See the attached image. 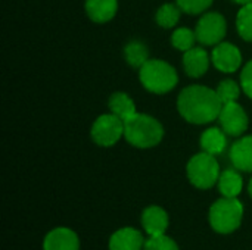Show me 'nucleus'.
<instances>
[{"label":"nucleus","mask_w":252,"mask_h":250,"mask_svg":"<svg viewBox=\"0 0 252 250\" xmlns=\"http://www.w3.org/2000/svg\"><path fill=\"white\" fill-rule=\"evenodd\" d=\"M177 108L188 122L202 125L219 118L223 103L216 90L204 85H190L179 94Z\"/></svg>","instance_id":"nucleus-1"},{"label":"nucleus","mask_w":252,"mask_h":250,"mask_svg":"<svg viewBox=\"0 0 252 250\" xmlns=\"http://www.w3.org/2000/svg\"><path fill=\"white\" fill-rule=\"evenodd\" d=\"M162 136L164 128L154 116L136 113L124 121V137L134 147H154L162 140Z\"/></svg>","instance_id":"nucleus-2"},{"label":"nucleus","mask_w":252,"mask_h":250,"mask_svg":"<svg viewBox=\"0 0 252 250\" xmlns=\"http://www.w3.org/2000/svg\"><path fill=\"white\" fill-rule=\"evenodd\" d=\"M139 78L143 87L155 94L171 91L179 81L176 69L161 59H149L140 68Z\"/></svg>","instance_id":"nucleus-3"},{"label":"nucleus","mask_w":252,"mask_h":250,"mask_svg":"<svg viewBox=\"0 0 252 250\" xmlns=\"http://www.w3.org/2000/svg\"><path fill=\"white\" fill-rule=\"evenodd\" d=\"M244 206L236 197H223L210 209V224L220 234H230L241 227Z\"/></svg>","instance_id":"nucleus-4"},{"label":"nucleus","mask_w":252,"mask_h":250,"mask_svg":"<svg viewBox=\"0 0 252 250\" xmlns=\"http://www.w3.org/2000/svg\"><path fill=\"white\" fill-rule=\"evenodd\" d=\"M189 181L198 189H211L220 178V167L214 155L207 152L195 155L188 164Z\"/></svg>","instance_id":"nucleus-5"},{"label":"nucleus","mask_w":252,"mask_h":250,"mask_svg":"<svg viewBox=\"0 0 252 250\" xmlns=\"http://www.w3.org/2000/svg\"><path fill=\"white\" fill-rule=\"evenodd\" d=\"M124 136V121L114 113L99 116L92 127V139L96 144L109 147Z\"/></svg>","instance_id":"nucleus-6"},{"label":"nucleus","mask_w":252,"mask_h":250,"mask_svg":"<svg viewBox=\"0 0 252 250\" xmlns=\"http://www.w3.org/2000/svg\"><path fill=\"white\" fill-rule=\"evenodd\" d=\"M226 29L227 25L223 15H220L219 12H208L199 19L195 34H196V40L201 44L217 46L224 38Z\"/></svg>","instance_id":"nucleus-7"},{"label":"nucleus","mask_w":252,"mask_h":250,"mask_svg":"<svg viewBox=\"0 0 252 250\" xmlns=\"http://www.w3.org/2000/svg\"><path fill=\"white\" fill-rule=\"evenodd\" d=\"M219 121L221 125V130L233 137H238L244 134L248 128V115L245 113L244 108L238 105L236 102L223 105Z\"/></svg>","instance_id":"nucleus-8"},{"label":"nucleus","mask_w":252,"mask_h":250,"mask_svg":"<svg viewBox=\"0 0 252 250\" xmlns=\"http://www.w3.org/2000/svg\"><path fill=\"white\" fill-rule=\"evenodd\" d=\"M213 63L221 72H235L242 63V55L232 43H219L213 50Z\"/></svg>","instance_id":"nucleus-9"},{"label":"nucleus","mask_w":252,"mask_h":250,"mask_svg":"<svg viewBox=\"0 0 252 250\" xmlns=\"http://www.w3.org/2000/svg\"><path fill=\"white\" fill-rule=\"evenodd\" d=\"M80 249V240L78 236L69 230V228H55L52 230L44 242H43V250H78Z\"/></svg>","instance_id":"nucleus-10"},{"label":"nucleus","mask_w":252,"mask_h":250,"mask_svg":"<svg viewBox=\"0 0 252 250\" xmlns=\"http://www.w3.org/2000/svg\"><path fill=\"white\" fill-rule=\"evenodd\" d=\"M145 239L136 228L126 227L115 231L109 240V250H143Z\"/></svg>","instance_id":"nucleus-11"},{"label":"nucleus","mask_w":252,"mask_h":250,"mask_svg":"<svg viewBox=\"0 0 252 250\" xmlns=\"http://www.w3.org/2000/svg\"><path fill=\"white\" fill-rule=\"evenodd\" d=\"M142 225L149 236H162L168 228V215L159 206H149L142 214Z\"/></svg>","instance_id":"nucleus-12"},{"label":"nucleus","mask_w":252,"mask_h":250,"mask_svg":"<svg viewBox=\"0 0 252 250\" xmlns=\"http://www.w3.org/2000/svg\"><path fill=\"white\" fill-rule=\"evenodd\" d=\"M183 66L189 77H193V78L202 77L208 71V66H210L208 53L201 47H192L190 50L185 52Z\"/></svg>","instance_id":"nucleus-13"},{"label":"nucleus","mask_w":252,"mask_h":250,"mask_svg":"<svg viewBox=\"0 0 252 250\" xmlns=\"http://www.w3.org/2000/svg\"><path fill=\"white\" fill-rule=\"evenodd\" d=\"M230 161L236 169L252 172V136L238 140L232 146Z\"/></svg>","instance_id":"nucleus-14"},{"label":"nucleus","mask_w":252,"mask_h":250,"mask_svg":"<svg viewBox=\"0 0 252 250\" xmlns=\"http://www.w3.org/2000/svg\"><path fill=\"white\" fill-rule=\"evenodd\" d=\"M117 0H86V12L94 22H108L117 13Z\"/></svg>","instance_id":"nucleus-15"},{"label":"nucleus","mask_w":252,"mask_h":250,"mask_svg":"<svg viewBox=\"0 0 252 250\" xmlns=\"http://www.w3.org/2000/svg\"><path fill=\"white\" fill-rule=\"evenodd\" d=\"M227 146V139H226V133L220 128H208L204 131V134L201 136V147L204 152L210 153V155H220L224 152Z\"/></svg>","instance_id":"nucleus-16"},{"label":"nucleus","mask_w":252,"mask_h":250,"mask_svg":"<svg viewBox=\"0 0 252 250\" xmlns=\"http://www.w3.org/2000/svg\"><path fill=\"white\" fill-rule=\"evenodd\" d=\"M108 106L111 109V113L117 115L123 121H127L128 118L137 113L134 102L126 93H114L108 102Z\"/></svg>","instance_id":"nucleus-17"},{"label":"nucleus","mask_w":252,"mask_h":250,"mask_svg":"<svg viewBox=\"0 0 252 250\" xmlns=\"http://www.w3.org/2000/svg\"><path fill=\"white\" fill-rule=\"evenodd\" d=\"M244 187L242 177L235 169H226L220 174L219 190L224 197H236Z\"/></svg>","instance_id":"nucleus-18"},{"label":"nucleus","mask_w":252,"mask_h":250,"mask_svg":"<svg viewBox=\"0 0 252 250\" xmlns=\"http://www.w3.org/2000/svg\"><path fill=\"white\" fill-rule=\"evenodd\" d=\"M126 60L134 68H142L149 60V50L140 41H130L124 49Z\"/></svg>","instance_id":"nucleus-19"},{"label":"nucleus","mask_w":252,"mask_h":250,"mask_svg":"<svg viewBox=\"0 0 252 250\" xmlns=\"http://www.w3.org/2000/svg\"><path fill=\"white\" fill-rule=\"evenodd\" d=\"M180 7L176 4H162L157 12V22L162 28H173L180 19Z\"/></svg>","instance_id":"nucleus-20"},{"label":"nucleus","mask_w":252,"mask_h":250,"mask_svg":"<svg viewBox=\"0 0 252 250\" xmlns=\"http://www.w3.org/2000/svg\"><path fill=\"white\" fill-rule=\"evenodd\" d=\"M236 27H238L239 35L244 40L252 41V3L242 6V9L238 13Z\"/></svg>","instance_id":"nucleus-21"},{"label":"nucleus","mask_w":252,"mask_h":250,"mask_svg":"<svg viewBox=\"0 0 252 250\" xmlns=\"http://www.w3.org/2000/svg\"><path fill=\"white\" fill-rule=\"evenodd\" d=\"M196 41V34L189 29V28H177L174 32H173V37H171V43L176 49L182 50V52H188L193 47Z\"/></svg>","instance_id":"nucleus-22"},{"label":"nucleus","mask_w":252,"mask_h":250,"mask_svg":"<svg viewBox=\"0 0 252 250\" xmlns=\"http://www.w3.org/2000/svg\"><path fill=\"white\" fill-rule=\"evenodd\" d=\"M219 99L221 100L223 105H227V103H233L239 99V94H241V88L239 85L236 84V81L233 80H224L219 84L217 90H216Z\"/></svg>","instance_id":"nucleus-23"},{"label":"nucleus","mask_w":252,"mask_h":250,"mask_svg":"<svg viewBox=\"0 0 252 250\" xmlns=\"http://www.w3.org/2000/svg\"><path fill=\"white\" fill-rule=\"evenodd\" d=\"M143 250H180L177 243L167 237L165 234L162 236H149V239L145 242Z\"/></svg>","instance_id":"nucleus-24"},{"label":"nucleus","mask_w":252,"mask_h":250,"mask_svg":"<svg viewBox=\"0 0 252 250\" xmlns=\"http://www.w3.org/2000/svg\"><path fill=\"white\" fill-rule=\"evenodd\" d=\"M211 3L213 0H177V6L180 7V10L190 15L205 12L211 6Z\"/></svg>","instance_id":"nucleus-25"},{"label":"nucleus","mask_w":252,"mask_h":250,"mask_svg":"<svg viewBox=\"0 0 252 250\" xmlns=\"http://www.w3.org/2000/svg\"><path fill=\"white\" fill-rule=\"evenodd\" d=\"M241 85H242L244 91L252 99V60L248 62V65L244 68V71L241 74Z\"/></svg>","instance_id":"nucleus-26"},{"label":"nucleus","mask_w":252,"mask_h":250,"mask_svg":"<svg viewBox=\"0 0 252 250\" xmlns=\"http://www.w3.org/2000/svg\"><path fill=\"white\" fill-rule=\"evenodd\" d=\"M232 1H235V3H238V4H242V6H245V4H248V3H252V0H232Z\"/></svg>","instance_id":"nucleus-27"},{"label":"nucleus","mask_w":252,"mask_h":250,"mask_svg":"<svg viewBox=\"0 0 252 250\" xmlns=\"http://www.w3.org/2000/svg\"><path fill=\"white\" fill-rule=\"evenodd\" d=\"M250 194H251V197H252V180L250 181Z\"/></svg>","instance_id":"nucleus-28"}]
</instances>
